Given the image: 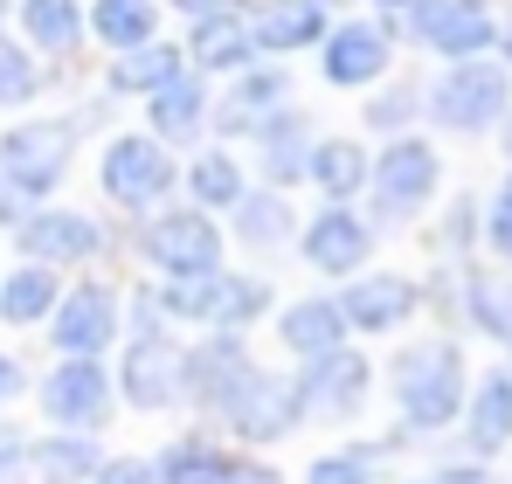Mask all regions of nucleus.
Listing matches in <instances>:
<instances>
[{
    "label": "nucleus",
    "mask_w": 512,
    "mask_h": 484,
    "mask_svg": "<svg viewBox=\"0 0 512 484\" xmlns=\"http://www.w3.org/2000/svg\"><path fill=\"white\" fill-rule=\"evenodd\" d=\"M388 388H395V408H402L409 429H423V436L429 429H450L464 415V395H471L464 353L450 339H416V346H402L388 360Z\"/></svg>",
    "instance_id": "obj_1"
},
{
    "label": "nucleus",
    "mask_w": 512,
    "mask_h": 484,
    "mask_svg": "<svg viewBox=\"0 0 512 484\" xmlns=\"http://www.w3.org/2000/svg\"><path fill=\"white\" fill-rule=\"evenodd\" d=\"M139 249H146V263L160 277H215V270H229L222 222L208 208H194V201L187 208H153L146 229H139Z\"/></svg>",
    "instance_id": "obj_2"
},
{
    "label": "nucleus",
    "mask_w": 512,
    "mask_h": 484,
    "mask_svg": "<svg viewBox=\"0 0 512 484\" xmlns=\"http://www.w3.org/2000/svg\"><path fill=\"white\" fill-rule=\"evenodd\" d=\"M436 187H443V160L416 132H395L381 146V160L367 166V201H374V222H388V229H402L409 215H423L429 201H436Z\"/></svg>",
    "instance_id": "obj_3"
},
{
    "label": "nucleus",
    "mask_w": 512,
    "mask_h": 484,
    "mask_svg": "<svg viewBox=\"0 0 512 484\" xmlns=\"http://www.w3.org/2000/svg\"><path fill=\"white\" fill-rule=\"evenodd\" d=\"M77 153V125L63 118H21L0 132V187H14L21 201H49L70 173Z\"/></svg>",
    "instance_id": "obj_4"
},
{
    "label": "nucleus",
    "mask_w": 512,
    "mask_h": 484,
    "mask_svg": "<svg viewBox=\"0 0 512 484\" xmlns=\"http://www.w3.org/2000/svg\"><path fill=\"white\" fill-rule=\"evenodd\" d=\"M97 180H104V201H118L125 215H153V208L173 194L180 166H173V153L153 139V132H118V139H104Z\"/></svg>",
    "instance_id": "obj_5"
},
{
    "label": "nucleus",
    "mask_w": 512,
    "mask_h": 484,
    "mask_svg": "<svg viewBox=\"0 0 512 484\" xmlns=\"http://www.w3.org/2000/svg\"><path fill=\"white\" fill-rule=\"evenodd\" d=\"M429 118L443 125V132H485V125H499L512 104V77L506 63H485V56H471V63H450L443 77L429 83Z\"/></svg>",
    "instance_id": "obj_6"
},
{
    "label": "nucleus",
    "mask_w": 512,
    "mask_h": 484,
    "mask_svg": "<svg viewBox=\"0 0 512 484\" xmlns=\"http://www.w3.org/2000/svg\"><path fill=\"white\" fill-rule=\"evenodd\" d=\"M49 339H56V360H104L111 346H118V332H125V305H118V291L111 284H70L63 298H56V312H49Z\"/></svg>",
    "instance_id": "obj_7"
},
{
    "label": "nucleus",
    "mask_w": 512,
    "mask_h": 484,
    "mask_svg": "<svg viewBox=\"0 0 512 484\" xmlns=\"http://www.w3.org/2000/svg\"><path fill=\"white\" fill-rule=\"evenodd\" d=\"M291 388H298V408H305V422H353L360 408H367V388H374V367H367V353H319V360H305L298 374H291Z\"/></svg>",
    "instance_id": "obj_8"
},
{
    "label": "nucleus",
    "mask_w": 512,
    "mask_h": 484,
    "mask_svg": "<svg viewBox=\"0 0 512 484\" xmlns=\"http://www.w3.org/2000/svg\"><path fill=\"white\" fill-rule=\"evenodd\" d=\"M402 28L423 42L429 56H443V63H471V56H485L499 42V21H492L485 0H416L402 14Z\"/></svg>",
    "instance_id": "obj_9"
},
{
    "label": "nucleus",
    "mask_w": 512,
    "mask_h": 484,
    "mask_svg": "<svg viewBox=\"0 0 512 484\" xmlns=\"http://www.w3.org/2000/svg\"><path fill=\"white\" fill-rule=\"evenodd\" d=\"M256 374L243 332H208L201 346H180V402L201 408V415H222L229 395Z\"/></svg>",
    "instance_id": "obj_10"
},
{
    "label": "nucleus",
    "mask_w": 512,
    "mask_h": 484,
    "mask_svg": "<svg viewBox=\"0 0 512 484\" xmlns=\"http://www.w3.org/2000/svg\"><path fill=\"white\" fill-rule=\"evenodd\" d=\"M236 443H250V450H263V443H284L298 422H305V408H298V388L284 381V374H270V367H256L250 381L229 395V408L215 415Z\"/></svg>",
    "instance_id": "obj_11"
},
{
    "label": "nucleus",
    "mask_w": 512,
    "mask_h": 484,
    "mask_svg": "<svg viewBox=\"0 0 512 484\" xmlns=\"http://www.w3.org/2000/svg\"><path fill=\"white\" fill-rule=\"evenodd\" d=\"M35 395H42V415L56 429H84V436H97L111 422V408H118V388H111L104 360H56Z\"/></svg>",
    "instance_id": "obj_12"
},
{
    "label": "nucleus",
    "mask_w": 512,
    "mask_h": 484,
    "mask_svg": "<svg viewBox=\"0 0 512 484\" xmlns=\"http://www.w3.org/2000/svg\"><path fill=\"white\" fill-rule=\"evenodd\" d=\"M111 388L132 408H146V415H160V408L180 402V346H173V332H132V339L118 346Z\"/></svg>",
    "instance_id": "obj_13"
},
{
    "label": "nucleus",
    "mask_w": 512,
    "mask_h": 484,
    "mask_svg": "<svg viewBox=\"0 0 512 484\" xmlns=\"http://www.w3.org/2000/svg\"><path fill=\"white\" fill-rule=\"evenodd\" d=\"M14 249L28 256V263H42V270H70V263H90L97 249H104V229L90 222L84 208H28L21 222H14Z\"/></svg>",
    "instance_id": "obj_14"
},
{
    "label": "nucleus",
    "mask_w": 512,
    "mask_h": 484,
    "mask_svg": "<svg viewBox=\"0 0 512 484\" xmlns=\"http://www.w3.org/2000/svg\"><path fill=\"white\" fill-rule=\"evenodd\" d=\"M222 83L229 90L208 104V125L222 132V146L229 139H256V125L291 104V70L284 63H250V70H236V77H222Z\"/></svg>",
    "instance_id": "obj_15"
},
{
    "label": "nucleus",
    "mask_w": 512,
    "mask_h": 484,
    "mask_svg": "<svg viewBox=\"0 0 512 484\" xmlns=\"http://www.w3.org/2000/svg\"><path fill=\"white\" fill-rule=\"evenodd\" d=\"M298 256L319 270V277H360L367 256H374V222L353 215L340 201H326L305 229H298Z\"/></svg>",
    "instance_id": "obj_16"
},
{
    "label": "nucleus",
    "mask_w": 512,
    "mask_h": 484,
    "mask_svg": "<svg viewBox=\"0 0 512 484\" xmlns=\"http://www.w3.org/2000/svg\"><path fill=\"white\" fill-rule=\"evenodd\" d=\"M388 63H395V35L381 21H340L319 42V77L333 90H367L388 77Z\"/></svg>",
    "instance_id": "obj_17"
},
{
    "label": "nucleus",
    "mask_w": 512,
    "mask_h": 484,
    "mask_svg": "<svg viewBox=\"0 0 512 484\" xmlns=\"http://www.w3.org/2000/svg\"><path fill=\"white\" fill-rule=\"evenodd\" d=\"M340 319L346 332H395V325L416 319V277H395V270H360L340 284Z\"/></svg>",
    "instance_id": "obj_18"
},
{
    "label": "nucleus",
    "mask_w": 512,
    "mask_h": 484,
    "mask_svg": "<svg viewBox=\"0 0 512 484\" xmlns=\"http://www.w3.org/2000/svg\"><path fill=\"white\" fill-rule=\"evenodd\" d=\"M180 56H187V70H201V77H236V70L263 63V56H256V35H250V7L201 14V21L187 28Z\"/></svg>",
    "instance_id": "obj_19"
},
{
    "label": "nucleus",
    "mask_w": 512,
    "mask_h": 484,
    "mask_svg": "<svg viewBox=\"0 0 512 484\" xmlns=\"http://www.w3.org/2000/svg\"><path fill=\"white\" fill-rule=\"evenodd\" d=\"M326 0H256L250 7V35L256 56L277 63V56H298V49H319L326 42Z\"/></svg>",
    "instance_id": "obj_20"
},
{
    "label": "nucleus",
    "mask_w": 512,
    "mask_h": 484,
    "mask_svg": "<svg viewBox=\"0 0 512 484\" xmlns=\"http://www.w3.org/2000/svg\"><path fill=\"white\" fill-rule=\"evenodd\" d=\"M312 146H319V132H312V118H305L298 104H284L277 118L256 125V166H263V180H270L277 194H291V187L305 180Z\"/></svg>",
    "instance_id": "obj_21"
},
{
    "label": "nucleus",
    "mask_w": 512,
    "mask_h": 484,
    "mask_svg": "<svg viewBox=\"0 0 512 484\" xmlns=\"http://www.w3.org/2000/svg\"><path fill=\"white\" fill-rule=\"evenodd\" d=\"M208 77L201 70H180V77H167L153 97H146V132L160 139V146H187L201 125H208Z\"/></svg>",
    "instance_id": "obj_22"
},
{
    "label": "nucleus",
    "mask_w": 512,
    "mask_h": 484,
    "mask_svg": "<svg viewBox=\"0 0 512 484\" xmlns=\"http://www.w3.org/2000/svg\"><path fill=\"white\" fill-rule=\"evenodd\" d=\"M277 346L291 360H319V353H340L346 346V319L333 298H298L277 312Z\"/></svg>",
    "instance_id": "obj_23"
},
{
    "label": "nucleus",
    "mask_w": 512,
    "mask_h": 484,
    "mask_svg": "<svg viewBox=\"0 0 512 484\" xmlns=\"http://www.w3.org/2000/svg\"><path fill=\"white\" fill-rule=\"evenodd\" d=\"M97 471H104V450L84 429H56V436L28 443V478L35 484H90Z\"/></svg>",
    "instance_id": "obj_24"
},
{
    "label": "nucleus",
    "mask_w": 512,
    "mask_h": 484,
    "mask_svg": "<svg viewBox=\"0 0 512 484\" xmlns=\"http://www.w3.org/2000/svg\"><path fill=\"white\" fill-rule=\"evenodd\" d=\"M84 35V0H21V42L35 56H77Z\"/></svg>",
    "instance_id": "obj_25"
},
{
    "label": "nucleus",
    "mask_w": 512,
    "mask_h": 484,
    "mask_svg": "<svg viewBox=\"0 0 512 484\" xmlns=\"http://www.w3.org/2000/svg\"><path fill=\"white\" fill-rule=\"evenodd\" d=\"M367 146L360 139H319L312 146V166H305V180L326 194V201H340V208H353L360 194H367Z\"/></svg>",
    "instance_id": "obj_26"
},
{
    "label": "nucleus",
    "mask_w": 512,
    "mask_h": 484,
    "mask_svg": "<svg viewBox=\"0 0 512 484\" xmlns=\"http://www.w3.org/2000/svg\"><path fill=\"white\" fill-rule=\"evenodd\" d=\"M464 436H471L478 457H492V450L512 443V374H485L464 395Z\"/></svg>",
    "instance_id": "obj_27"
},
{
    "label": "nucleus",
    "mask_w": 512,
    "mask_h": 484,
    "mask_svg": "<svg viewBox=\"0 0 512 484\" xmlns=\"http://www.w3.org/2000/svg\"><path fill=\"white\" fill-rule=\"evenodd\" d=\"M84 28L111 49V56H125V49H139V42L160 35V0H90Z\"/></svg>",
    "instance_id": "obj_28"
},
{
    "label": "nucleus",
    "mask_w": 512,
    "mask_h": 484,
    "mask_svg": "<svg viewBox=\"0 0 512 484\" xmlns=\"http://www.w3.org/2000/svg\"><path fill=\"white\" fill-rule=\"evenodd\" d=\"M187 70V56H180V42H139V49H125V56H111V97H153L167 77H180Z\"/></svg>",
    "instance_id": "obj_29"
},
{
    "label": "nucleus",
    "mask_w": 512,
    "mask_h": 484,
    "mask_svg": "<svg viewBox=\"0 0 512 484\" xmlns=\"http://www.w3.org/2000/svg\"><path fill=\"white\" fill-rule=\"evenodd\" d=\"M222 464H229V443L208 436V429H187L153 457V484H215Z\"/></svg>",
    "instance_id": "obj_30"
},
{
    "label": "nucleus",
    "mask_w": 512,
    "mask_h": 484,
    "mask_svg": "<svg viewBox=\"0 0 512 484\" xmlns=\"http://www.w3.org/2000/svg\"><path fill=\"white\" fill-rule=\"evenodd\" d=\"M229 222H236V242H250V249H284L291 229H298L291 194H277V187H250V194L229 208Z\"/></svg>",
    "instance_id": "obj_31"
},
{
    "label": "nucleus",
    "mask_w": 512,
    "mask_h": 484,
    "mask_svg": "<svg viewBox=\"0 0 512 484\" xmlns=\"http://www.w3.org/2000/svg\"><path fill=\"white\" fill-rule=\"evenodd\" d=\"M243 194H250V173H243V160H236L229 146H215V153H201V160L187 166V201H194V208L229 215Z\"/></svg>",
    "instance_id": "obj_32"
},
{
    "label": "nucleus",
    "mask_w": 512,
    "mask_h": 484,
    "mask_svg": "<svg viewBox=\"0 0 512 484\" xmlns=\"http://www.w3.org/2000/svg\"><path fill=\"white\" fill-rule=\"evenodd\" d=\"M56 298H63V277L42 270V263H21V270L0 277V319L7 325H42L56 312Z\"/></svg>",
    "instance_id": "obj_33"
},
{
    "label": "nucleus",
    "mask_w": 512,
    "mask_h": 484,
    "mask_svg": "<svg viewBox=\"0 0 512 484\" xmlns=\"http://www.w3.org/2000/svg\"><path fill=\"white\" fill-rule=\"evenodd\" d=\"M270 284L256 270H222L215 277V312H208V332H250L263 312H270Z\"/></svg>",
    "instance_id": "obj_34"
},
{
    "label": "nucleus",
    "mask_w": 512,
    "mask_h": 484,
    "mask_svg": "<svg viewBox=\"0 0 512 484\" xmlns=\"http://www.w3.org/2000/svg\"><path fill=\"white\" fill-rule=\"evenodd\" d=\"M464 312H471V325H478L485 339H506L512 346V277L471 270V277H464Z\"/></svg>",
    "instance_id": "obj_35"
},
{
    "label": "nucleus",
    "mask_w": 512,
    "mask_h": 484,
    "mask_svg": "<svg viewBox=\"0 0 512 484\" xmlns=\"http://www.w3.org/2000/svg\"><path fill=\"white\" fill-rule=\"evenodd\" d=\"M35 90H42V63H35V49L14 42V35L0 28V104H35Z\"/></svg>",
    "instance_id": "obj_36"
},
{
    "label": "nucleus",
    "mask_w": 512,
    "mask_h": 484,
    "mask_svg": "<svg viewBox=\"0 0 512 484\" xmlns=\"http://www.w3.org/2000/svg\"><path fill=\"white\" fill-rule=\"evenodd\" d=\"M305 484H374V450H326Z\"/></svg>",
    "instance_id": "obj_37"
},
{
    "label": "nucleus",
    "mask_w": 512,
    "mask_h": 484,
    "mask_svg": "<svg viewBox=\"0 0 512 484\" xmlns=\"http://www.w3.org/2000/svg\"><path fill=\"white\" fill-rule=\"evenodd\" d=\"M416 104H423V97H416V83H395V90L367 97V125H374V132H402V125L416 118Z\"/></svg>",
    "instance_id": "obj_38"
},
{
    "label": "nucleus",
    "mask_w": 512,
    "mask_h": 484,
    "mask_svg": "<svg viewBox=\"0 0 512 484\" xmlns=\"http://www.w3.org/2000/svg\"><path fill=\"white\" fill-rule=\"evenodd\" d=\"M485 242H492V249H499V256L512 263V173H506V187L492 194V215H485Z\"/></svg>",
    "instance_id": "obj_39"
},
{
    "label": "nucleus",
    "mask_w": 512,
    "mask_h": 484,
    "mask_svg": "<svg viewBox=\"0 0 512 484\" xmlns=\"http://www.w3.org/2000/svg\"><path fill=\"white\" fill-rule=\"evenodd\" d=\"M215 484H284V478H277V464H263V457H229Z\"/></svg>",
    "instance_id": "obj_40"
},
{
    "label": "nucleus",
    "mask_w": 512,
    "mask_h": 484,
    "mask_svg": "<svg viewBox=\"0 0 512 484\" xmlns=\"http://www.w3.org/2000/svg\"><path fill=\"white\" fill-rule=\"evenodd\" d=\"M21 471H28V436L0 422V484H14Z\"/></svg>",
    "instance_id": "obj_41"
},
{
    "label": "nucleus",
    "mask_w": 512,
    "mask_h": 484,
    "mask_svg": "<svg viewBox=\"0 0 512 484\" xmlns=\"http://www.w3.org/2000/svg\"><path fill=\"white\" fill-rule=\"evenodd\" d=\"M90 484H153V464L146 457H104V471Z\"/></svg>",
    "instance_id": "obj_42"
},
{
    "label": "nucleus",
    "mask_w": 512,
    "mask_h": 484,
    "mask_svg": "<svg viewBox=\"0 0 512 484\" xmlns=\"http://www.w3.org/2000/svg\"><path fill=\"white\" fill-rule=\"evenodd\" d=\"M423 484H499L485 464H443V471H429Z\"/></svg>",
    "instance_id": "obj_43"
},
{
    "label": "nucleus",
    "mask_w": 512,
    "mask_h": 484,
    "mask_svg": "<svg viewBox=\"0 0 512 484\" xmlns=\"http://www.w3.org/2000/svg\"><path fill=\"white\" fill-rule=\"evenodd\" d=\"M21 388H28V374H21V360H14V353H0V408L14 402Z\"/></svg>",
    "instance_id": "obj_44"
},
{
    "label": "nucleus",
    "mask_w": 512,
    "mask_h": 484,
    "mask_svg": "<svg viewBox=\"0 0 512 484\" xmlns=\"http://www.w3.org/2000/svg\"><path fill=\"white\" fill-rule=\"evenodd\" d=\"M222 7H243V0H173V14H187V21H201V14H222Z\"/></svg>",
    "instance_id": "obj_45"
},
{
    "label": "nucleus",
    "mask_w": 512,
    "mask_h": 484,
    "mask_svg": "<svg viewBox=\"0 0 512 484\" xmlns=\"http://www.w3.org/2000/svg\"><path fill=\"white\" fill-rule=\"evenodd\" d=\"M21 215H28V208H21V194H14V187H0V229H14Z\"/></svg>",
    "instance_id": "obj_46"
},
{
    "label": "nucleus",
    "mask_w": 512,
    "mask_h": 484,
    "mask_svg": "<svg viewBox=\"0 0 512 484\" xmlns=\"http://www.w3.org/2000/svg\"><path fill=\"white\" fill-rule=\"evenodd\" d=\"M499 146H506V160H512V104H506V118H499Z\"/></svg>",
    "instance_id": "obj_47"
},
{
    "label": "nucleus",
    "mask_w": 512,
    "mask_h": 484,
    "mask_svg": "<svg viewBox=\"0 0 512 484\" xmlns=\"http://www.w3.org/2000/svg\"><path fill=\"white\" fill-rule=\"evenodd\" d=\"M326 7H353V0H326Z\"/></svg>",
    "instance_id": "obj_48"
},
{
    "label": "nucleus",
    "mask_w": 512,
    "mask_h": 484,
    "mask_svg": "<svg viewBox=\"0 0 512 484\" xmlns=\"http://www.w3.org/2000/svg\"><path fill=\"white\" fill-rule=\"evenodd\" d=\"M0 14H7V0H0Z\"/></svg>",
    "instance_id": "obj_49"
}]
</instances>
